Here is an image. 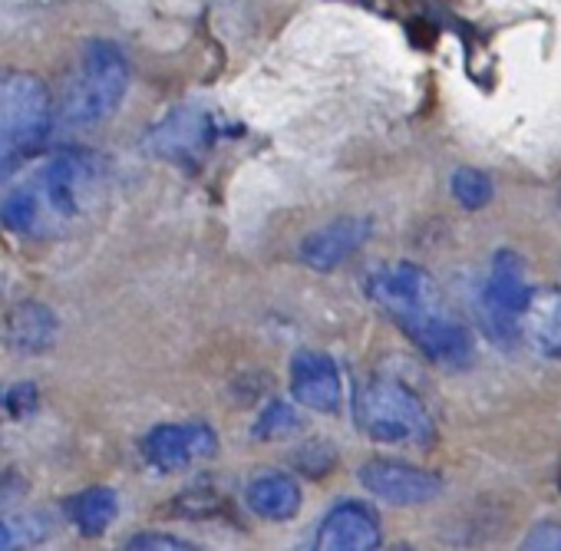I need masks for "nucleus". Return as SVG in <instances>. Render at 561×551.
Listing matches in <instances>:
<instances>
[{
    "instance_id": "10",
    "label": "nucleus",
    "mask_w": 561,
    "mask_h": 551,
    "mask_svg": "<svg viewBox=\"0 0 561 551\" xmlns=\"http://www.w3.org/2000/svg\"><path fill=\"white\" fill-rule=\"evenodd\" d=\"M370 231H374V221L367 215H341L328 221L324 228L311 231L301 241L298 257L314 271H334L367 244Z\"/></svg>"
},
{
    "instance_id": "12",
    "label": "nucleus",
    "mask_w": 561,
    "mask_h": 551,
    "mask_svg": "<svg viewBox=\"0 0 561 551\" xmlns=\"http://www.w3.org/2000/svg\"><path fill=\"white\" fill-rule=\"evenodd\" d=\"M291 397L295 403L318 410V413L341 410L344 387H341L337 364L321 351H298L291 357Z\"/></svg>"
},
{
    "instance_id": "22",
    "label": "nucleus",
    "mask_w": 561,
    "mask_h": 551,
    "mask_svg": "<svg viewBox=\"0 0 561 551\" xmlns=\"http://www.w3.org/2000/svg\"><path fill=\"white\" fill-rule=\"evenodd\" d=\"M126 548H133V551H188V548H195V544L185 541V538H175V535L142 531V535H136V538H129Z\"/></svg>"
},
{
    "instance_id": "21",
    "label": "nucleus",
    "mask_w": 561,
    "mask_h": 551,
    "mask_svg": "<svg viewBox=\"0 0 561 551\" xmlns=\"http://www.w3.org/2000/svg\"><path fill=\"white\" fill-rule=\"evenodd\" d=\"M522 548H531V551H558L561 548V521H535L522 541Z\"/></svg>"
},
{
    "instance_id": "14",
    "label": "nucleus",
    "mask_w": 561,
    "mask_h": 551,
    "mask_svg": "<svg viewBox=\"0 0 561 551\" xmlns=\"http://www.w3.org/2000/svg\"><path fill=\"white\" fill-rule=\"evenodd\" d=\"M244 502L257 518L288 521L301 512V485L288 472H257L244 489Z\"/></svg>"
},
{
    "instance_id": "11",
    "label": "nucleus",
    "mask_w": 561,
    "mask_h": 551,
    "mask_svg": "<svg viewBox=\"0 0 561 551\" xmlns=\"http://www.w3.org/2000/svg\"><path fill=\"white\" fill-rule=\"evenodd\" d=\"M60 318L44 301H21L0 324V344L18 357H41L57 347Z\"/></svg>"
},
{
    "instance_id": "1",
    "label": "nucleus",
    "mask_w": 561,
    "mask_h": 551,
    "mask_svg": "<svg viewBox=\"0 0 561 551\" xmlns=\"http://www.w3.org/2000/svg\"><path fill=\"white\" fill-rule=\"evenodd\" d=\"M367 298L439 367L466 370L476 360L472 334L443 308L436 282L410 261L377 267L367 278Z\"/></svg>"
},
{
    "instance_id": "6",
    "label": "nucleus",
    "mask_w": 561,
    "mask_h": 551,
    "mask_svg": "<svg viewBox=\"0 0 561 551\" xmlns=\"http://www.w3.org/2000/svg\"><path fill=\"white\" fill-rule=\"evenodd\" d=\"M531 298H535V291L528 285V271H525L522 254L499 251L492 257L489 278H485L482 298H479V314H482L485 331L492 337L512 344L518 328H522V318H525Z\"/></svg>"
},
{
    "instance_id": "8",
    "label": "nucleus",
    "mask_w": 561,
    "mask_h": 551,
    "mask_svg": "<svg viewBox=\"0 0 561 551\" xmlns=\"http://www.w3.org/2000/svg\"><path fill=\"white\" fill-rule=\"evenodd\" d=\"M218 452V436L205 423H162L142 436V459L156 472H185Z\"/></svg>"
},
{
    "instance_id": "15",
    "label": "nucleus",
    "mask_w": 561,
    "mask_h": 551,
    "mask_svg": "<svg viewBox=\"0 0 561 551\" xmlns=\"http://www.w3.org/2000/svg\"><path fill=\"white\" fill-rule=\"evenodd\" d=\"M119 515V495L110 485H90L67 498V518L83 538H100Z\"/></svg>"
},
{
    "instance_id": "20",
    "label": "nucleus",
    "mask_w": 561,
    "mask_h": 551,
    "mask_svg": "<svg viewBox=\"0 0 561 551\" xmlns=\"http://www.w3.org/2000/svg\"><path fill=\"white\" fill-rule=\"evenodd\" d=\"M41 406V393L34 383H11V387H0V413L11 416V420H24Z\"/></svg>"
},
{
    "instance_id": "13",
    "label": "nucleus",
    "mask_w": 561,
    "mask_h": 551,
    "mask_svg": "<svg viewBox=\"0 0 561 551\" xmlns=\"http://www.w3.org/2000/svg\"><path fill=\"white\" fill-rule=\"evenodd\" d=\"M380 544V518L364 502H337L318 525V548L324 551H370Z\"/></svg>"
},
{
    "instance_id": "19",
    "label": "nucleus",
    "mask_w": 561,
    "mask_h": 551,
    "mask_svg": "<svg viewBox=\"0 0 561 551\" xmlns=\"http://www.w3.org/2000/svg\"><path fill=\"white\" fill-rule=\"evenodd\" d=\"M298 426H301L298 410H295L291 403H285V400H274V403H267L264 413L257 416V423H254V439H261V443L288 439V436L298 433Z\"/></svg>"
},
{
    "instance_id": "18",
    "label": "nucleus",
    "mask_w": 561,
    "mask_h": 551,
    "mask_svg": "<svg viewBox=\"0 0 561 551\" xmlns=\"http://www.w3.org/2000/svg\"><path fill=\"white\" fill-rule=\"evenodd\" d=\"M449 188H453V198H456L462 208H469V211L485 208V205L492 202V195H495L492 179H489L482 169H476V165H459V169L453 172V179H449Z\"/></svg>"
},
{
    "instance_id": "17",
    "label": "nucleus",
    "mask_w": 561,
    "mask_h": 551,
    "mask_svg": "<svg viewBox=\"0 0 561 551\" xmlns=\"http://www.w3.org/2000/svg\"><path fill=\"white\" fill-rule=\"evenodd\" d=\"M50 518L41 512H21V515H0V551L8 548H31L41 544L50 535Z\"/></svg>"
},
{
    "instance_id": "2",
    "label": "nucleus",
    "mask_w": 561,
    "mask_h": 551,
    "mask_svg": "<svg viewBox=\"0 0 561 551\" xmlns=\"http://www.w3.org/2000/svg\"><path fill=\"white\" fill-rule=\"evenodd\" d=\"M129 60L113 41H90L60 83L57 116L67 126H96L110 119L129 90Z\"/></svg>"
},
{
    "instance_id": "5",
    "label": "nucleus",
    "mask_w": 561,
    "mask_h": 551,
    "mask_svg": "<svg viewBox=\"0 0 561 551\" xmlns=\"http://www.w3.org/2000/svg\"><path fill=\"white\" fill-rule=\"evenodd\" d=\"M100 185V159L93 152H64L54 156L31 182L37 211H41V234L70 225L80 218L96 195Z\"/></svg>"
},
{
    "instance_id": "3",
    "label": "nucleus",
    "mask_w": 561,
    "mask_h": 551,
    "mask_svg": "<svg viewBox=\"0 0 561 551\" xmlns=\"http://www.w3.org/2000/svg\"><path fill=\"white\" fill-rule=\"evenodd\" d=\"M54 116L57 103L41 77L0 67V182L44 149Z\"/></svg>"
},
{
    "instance_id": "16",
    "label": "nucleus",
    "mask_w": 561,
    "mask_h": 551,
    "mask_svg": "<svg viewBox=\"0 0 561 551\" xmlns=\"http://www.w3.org/2000/svg\"><path fill=\"white\" fill-rule=\"evenodd\" d=\"M525 334L531 341V347L548 357V360H561V291H541L531 298L525 318Z\"/></svg>"
},
{
    "instance_id": "9",
    "label": "nucleus",
    "mask_w": 561,
    "mask_h": 551,
    "mask_svg": "<svg viewBox=\"0 0 561 551\" xmlns=\"http://www.w3.org/2000/svg\"><path fill=\"white\" fill-rule=\"evenodd\" d=\"M360 482L370 495L390 505H426L439 498L443 479L430 469L400 459H370L360 466Z\"/></svg>"
},
{
    "instance_id": "4",
    "label": "nucleus",
    "mask_w": 561,
    "mask_h": 551,
    "mask_svg": "<svg viewBox=\"0 0 561 551\" xmlns=\"http://www.w3.org/2000/svg\"><path fill=\"white\" fill-rule=\"evenodd\" d=\"M357 429L383 446H430L433 420L423 400L397 380H370L354 400Z\"/></svg>"
},
{
    "instance_id": "7",
    "label": "nucleus",
    "mask_w": 561,
    "mask_h": 551,
    "mask_svg": "<svg viewBox=\"0 0 561 551\" xmlns=\"http://www.w3.org/2000/svg\"><path fill=\"white\" fill-rule=\"evenodd\" d=\"M215 136L218 126L211 113L198 106H179L149 129L146 149L172 165H195L215 146Z\"/></svg>"
}]
</instances>
